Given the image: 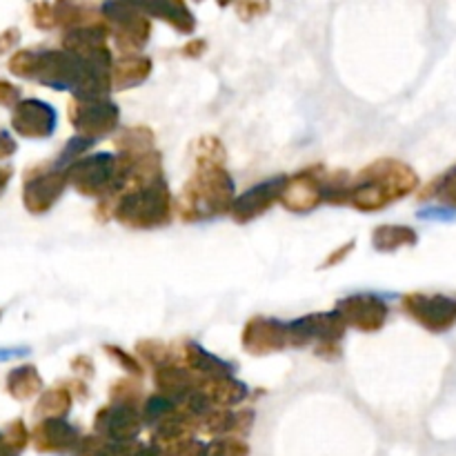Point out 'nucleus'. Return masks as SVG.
Masks as SVG:
<instances>
[{
    "label": "nucleus",
    "mask_w": 456,
    "mask_h": 456,
    "mask_svg": "<svg viewBox=\"0 0 456 456\" xmlns=\"http://www.w3.org/2000/svg\"><path fill=\"white\" fill-rule=\"evenodd\" d=\"M9 71L18 78L36 80L58 92H71L76 98L105 96L111 83L110 65L85 61L69 49H53V52L22 49L12 56Z\"/></svg>",
    "instance_id": "nucleus-1"
},
{
    "label": "nucleus",
    "mask_w": 456,
    "mask_h": 456,
    "mask_svg": "<svg viewBox=\"0 0 456 456\" xmlns=\"http://www.w3.org/2000/svg\"><path fill=\"white\" fill-rule=\"evenodd\" d=\"M232 196H234V181L230 178V174L208 160L200 165L194 181L185 187V196H183L185 208L183 209H190V218L216 216L232 208Z\"/></svg>",
    "instance_id": "nucleus-2"
},
{
    "label": "nucleus",
    "mask_w": 456,
    "mask_h": 456,
    "mask_svg": "<svg viewBox=\"0 0 456 456\" xmlns=\"http://www.w3.org/2000/svg\"><path fill=\"white\" fill-rule=\"evenodd\" d=\"M172 216L169 190L160 178L141 185L120 199L116 218L129 227H159Z\"/></svg>",
    "instance_id": "nucleus-3"
},
{
    "label": "nucleus",
    "mask_w": 456,
    "mask_h": 456,
    "mask_svg": "<svg viewBox=\"0 0 456 456\" xmlns=\"http://www.w3.org/2000/svg\"><path fill=\"white\" fill-rule=\"evenodd\" d=\"M65 174L67 183L85 196L105 194L107 190H116L125 181V167H116L114 154H94L74 160Z\"/></svg>",
    "instance_id": "nucleus-4"
},
{
    "label": "nucleus",
    "mask_w": 456,
    "mask_h": 456,
    "mask_svg": "<svg viewBox=\"0 0 456 456\" xmlns=\"http://www.w3.org/2000/svg\"><path fill=\"white\" fill-rule=\"evenodd\" d=\"M403 307L419 325L432 334H444L456 325V297L448 294H408Z\"/></svg>",
    "instance_id": "nucleus-5"
},
{
    "label": "nucleus",
    "mask_w": 456,
    "mask_h": 456,
    "mask_svg": "<svg viewBox=\"0 0 456 456\" xmlns=\"http://www.w3.org/2000/svg\"><path fill=\"white\" fill-rule=\"evenodd\" d=\"M71 125L83 136L101 138L118 125V107L107 96L76 98L71 105Z\"/></svg>",
    "instance_id": "nucleus-6"
},
{
    "label": "nucleus",
    "mask_w": 456,
    "mask_h": 456,
    "mask_svg": "<svg viewBox=\"0 0 456 456\" xmlns=\"http://www.w3.org/2000/svg\"><path fill=\"white\" fill-rule=\"evenodd\" d=\"M102 13L110 20V27L116 31V40L125 47H142L150 38V22L141 12L125 0H107L102 4Z\"/></svg>",
    "instance_id": "nucleus-7"
},
{
    "label": "nucleus",
    "mask_w": 456,
    "mask_h": 456,
    "mask_svg": "<svg viewBox=\"0 0 456 456\" xmlns=\"http://www.w3.org/2000/svg\"><path fill=\"white\" fill-rule=\"evenodd\" d=\"M58 114L49 102L25 98L13 105L12 127L25 138H49L56 132Z\"/></svg>",
    "instance_id": "nucleus-8"
},
{
    "label": "nucleus",
    "mask_w": 456,
    "mask_h": 456,
    "mask_svg": "<svg viewBox=\"0 0 456 456\" xmlns=\"http://www.w3.org/2000/svg\"><path fill=\"white\" fill-rule=\"evenodd\" d=\"M337 310L346 319L347 325L361 330V332H377L386 325L387 305L383 298L374 294H356L337 303Z\"/></svg>",
    "instance_id": "nucleus-9"
},
{
    "label": "nucleus",
    "mask_w": 456,
    "mask_h": 456,
    "mask_svg": "<svg viewBox=\"0 0 456 456\" xmlns=\"http://www.w3.org/2000/svg\"><path fill=\"white\" fill-rule=\"evenodd\" d=\"M96 430L110 441L127 444L141 435V414L132 403L120 401V403L101 410V414L96 417Z\"/></svg>",
    "instance_id": "nucleus-10"
},
{
    "label": "nucleus",
    "mask_w": 456,
    "mask_h": 456,
    "mask_svg": "<svg viewBox=\"0 0 456 456\" xmlns=\"http://www.w3.org/2000/svg\"><path fill=\"white\" fill-rule=\"evenodd\" d=\"M285 183H288L285 176H274L270 178V181L254 185L252 190H248L243 196H239V199L232 203V218L239 223H248L252 221V218L261 216L274 200L281 199V194H283L285 190Z\"/></svg>",
    "instance_id": "nucleus-11"
},
{
    "label": "nucleus",
    "mask_w": 456,
    "mask_h": 456,
    "mask_svg": "<svg viewBox=\"0 0 456 456\" xmlns=\"http://www.w3.org/2000/svg\"><path fill=\"white\" fill-rule=\"evenodd\" d=\"M67 183V174L61 169H49L47 174H40V176L29 178L25 183V190H22V203L29 209L31 214H45L47 209H52L56 205V200L61 199Z\"/></svg>",
    "instance_id": "nucleus-12"
},
{
    "label": "nucleus",
    "mask_w": 456,
    "mask_h": 456,
    "mask_svg": "<svg viewBox=\"0 0 456 456\" xmlns=\"http://www.w3.org/2000/svg\"><path fill=\"white\" fill-rule=\"evenodd\" d=\"M243 346L252 354H265V352L283 350L289 346V330L288 323L276 319H254L245 328Z\"/></svg>",
    "instance_id": "nucleus-13"
},
{
    "label": "nucleus",
    "mask_w": 456,
    "mask_h": 456,
    "mask_svg": "<svg viewBox=\"0 0 456 456\" xmlns=\"http://www.w3.org/2000/svg\"><path fill=\"white\" fill-rule=\"evenodd\" d=\"M31 439L38 452H65V450H76L80 444L78 430L62 417L43 419L36 426Z\"/></svg>",
    "instance_id": "nucleus-14"
},
{
    "label": "nucleus",
    "mask_w": 456,
    "mask_h": 456,
    "mask_svg": "<svg viewBox=\"0 0 456 456\" xmlns=\"http://www.w3.org/2000/svg\"><path fill=\"white\" fill-rule=\"evenodd\" d=\"M323 190L325 185H321L316 181V176L312 172H303L298 176L288 178L285 183V190L281 194V200L288 209L294 212H305V209L316 208V205L323 200Z\"/></svg>",
    "instance_id": "nucleus-15"
},
{
    "label": "nucleus",
    "mask_w": 456,
    "mask_h": 456,
    "mask_svg": "<svg viewBox=\"0 0 456 456\" xmlns=\"http://www.w3.org/2000/svg\"><path fill=\"white\" fill-rule=\"evenodd\" d=\"M125 3L136 7L138 12L150 13V16L169 22V25L176 27L183 34H190L196 27L194 16H191L183 0H125Z\"/></svg>",
    "instance_id": "nucleus-16"
},
{
    "label": "nucleus",
    "mask_w": 456,
    "mask_h": 456,
    "mask_svg": "<svg viewBox=\"0 0 456 456\" xmlns=\"http://www.w3.org/2000/svg\"><path fill=\"white\" fill-rule=\"evenodd\" d=\"M43 390V379L34 365L13 368L7 377V392L16 401H27Z\"/></svg>",
    "instance_id": "nucleus-17"
},
{
    "label": "nucleus",
    "mask_w": 456,
    "mask_h": 456,
    "mask_svg": "<svg viewBox=\"0 0 456 456\" xmlns=\"http://www.w3.org/2000/svg\"><path fill=\"white\" fill-rule=\"evenodd\" d=\"M156 386L160 387L165 396H172L174 401H178L181 396H185L187 392L194 390V381H191V374L187 370L176 368V365H160L156 370Z\"/></svg>",
    "instance_id": "nucleus-18"
},
{
    "label": "nucleus",
    "mask_w": 456,
    "mask_h": 456,
    "mask_svg": "<svg viewBox=\"0 0 456 456\" xmlns=\"http://www.w3.org/2000/svg\"><path fill=\"white\" fill-rule=\"evenodd\" d=\"M151 62L142 56H132L125 58V61L116 62L114 69H111V83L114 87H134V85L142 83V80L150 76Z\"/></svg>",
    "instance_id": "nucleus-19"
},
{
    "label": "nucleus",
    "mask_w": 456,
    "mask_h": 456,
    "mask_svg": "<svg viewBox=\"0 0 456 456\" xmlns=\"http://www.w3.org/2000/svg\"><path fill=\"white\" fill-rule=\"evenodd\" d=\"M200 390L212 399V403H218V405L240 403V401L248 396V387H245L240 381L230 379V374H227V377H212V381H209L205 387H200Z\"/></svg>",
    "instance_id": "nucleus-20"
},
{
    "label": "nucleus",
    "mask_w": 456,
    "mask_h": 456,
    "mask_svg": "<svg viewBox=\"0 0 456 456\" xmlns=\"http://www.w3.org/2000/svg\"><path fill=\"white\" fill-rule=\"evenodd\" d=\"M417 240V232L405 225H383L374 232V248L379 252H395V249L405 248V245H414Z\"/></svg>",
    "instance_id": "nucleus-21"
},
{
    "label": "nucleus",
    "mask_w": 456,
    "mask_h": 456,
    "mask_svg": "<svg viewBox=\"0 0 456 456\" xmlns=\"http://www.w3.org/2000/svg\"><path fill=\"white\" fill-rule=\"evenodd\" d=\"M89 16H92V9H89V4H85V0H56V4H53L56 22L62 27H69V29L83 27Z\"/></svg>",
    "instance_id": "nucleus-22"
},
{
    "label": "nucleus",
    "mask_w": 456,
    "mask_h": 456,
    "mask_svg": "<svg viewBox=\"0 0 456 456\" xmlns=\"http://www.w3.org/2000/svg\"><path fill=\"white\" fill-rule=\"evenodd\" d=\"M187 361H190V368L199 370L208 377H227V374H232L230 363L212 356L200 346H187Z\"/></svg>",
    "instance_id": "nucleus-23"
},
{
    "label": "nucleus",
    "mask_w": 456,
    "mask_h": 456,
    "mask_svg": "<svg viewBox=\"0 0 456 456\" xmlns=\"http://www.w3.org/2000/svg\"><path fill=\"white\" fill-rule=\"evenodd\" d=\"M71 408V396L65 387H56V390H49L40 396V401L36 403L34 414L38 419H49V417H65Z\"/></svg>",
    "instance_id": "nucleus-24"
},
{
    "label": "nucleus",
    "mask_w": 456,
    "mask_h": 456,
    "mask_svg": "<svg viewBox=\"0 0 456 456\" xmlns=\"http://www.w3.org/2000/svg\"><path fill=\"white\" fill-rule=\"evenodd\" d=\"M27 439H29V432H27L25 423H22L20 419H16V421L4 430L3 441H0V452H7V454L20 452V450L27 445Z\"/></svg>",
    "instance_id": "nucleus-25"
},
{
    "label": "nucleus",
    "mask_w": 456,
    "mask_h": 456,
    "mask_svg": "<svg viewBox=\"0 0 456 456\" xmlns=\"http://www.w3.org/2000/svg\"><path fill=\"white\" fill-rule=\"evenodd\" d=\"M430 194L444 200L450 208H456V165L444 174L436 183H432Z\"/></svg>",
    "instance_id": "nucleus-26"
},
{
    "label": "nucleus",
    "mask_w": 456,
    "mask_h": 456,
    "mask_svg": "<svg viewBox=\"0 0 456 456\" xmlns=\"http://www.w3.org/2000/svg\"><path fill=\"white\" fill-rule=\"evenodd\" d=\"M174 410H176V401H174L172 396H151L145 403V419L147 421H163V419L169 417Z\"/></svg>",
    "instance_id": "nucleus-27"
},
{
    "label": "nucleus",
    "mask_w": 456,
    "mask_h": 456,
    "mask_svg": "<svg viewBox=\"0 0 456 456\" xmlns=\"http://www.w3.org/2000/svg\"><path fill=\"white\" fill-rule=\"evenodd\" d=\"M94 142H96V138L83 136V134H78V136H74V138H71L69 142H67V145H65V150L61 151V159H58L56 167H58V169H61V167H65L67 163H71V160H76V159H78L80 154H85V151H87L89 147L94 145Z\"/></svg>",
    "instance_id": "nucleus-28"
},
{
    "label": "nucleus",
    "mask_w": 456,
    "mask_h": 456,
    "mask_svg": "<svg viewBox=\"0 0 456 456\" xmlns=\"http://www.w3.org/2000/svg\"><path fill=\"white\" fill-rule=\"evenodd\" d=\"M421 221H441V223H452L456 221V208L450 205H436V208H423L417 214Z\"/></svg>",
    "instance_id": "nucleus-29"
},
{
    "label": "nucleus",
    "mask_w": 456,
    "mask_h": 456,
    "mask_svg": "<svg viewBox=\"0 0 456 456\" xmlns=\"http://www.w3.org/2000/svg\"><path fill=\"white\" fill-rule=\"evenodd\" d=\"M18 101H20V89L7 80H0V105L13 107Z\"/></svg>",
    "instance_id": "nucleus-30"
},
{
    "label": "nucleus",
    "mask_w": 456,
    "mask_h": 456,
    "mask_svg": "<svg viewBox=\"0 0 456 456\" xmlns=\"http://www.w3.org/2000/svg\"><path fill=\"white\" fill-rule=\"evenodd\" d=\"M34 20L36 25L43 27V29H47V27H52L53 22H56V18H53V9L49 7V4H36V12H34Z\"/></svg>",
    "instance_id": "nucleus-31"
},
{
    "label": "nucleus",
    "mask_w": 456,
    "mask_h": 456,
    "mask_svg": "<svg viewBox=\"0 0 456 456\" xmlns=\"http://www.w3.org/2000/svg\"><path fill=\"white\" fill-rule=\"evenodd\" d=\"M16 150H18L16 138H13L7 129H0V160L13 156L16 154Z\"/></svg>",
    "instance_id": "nucleus-32"
},
{
    "label": "nucleus",
    "mask_w": 456,
    "mask_h": 456,
    "mask_svg": "<svg viewBox=\"0 0 456 456\" xmlns=\"http://www.w3.org/2000/svg\"><path fill=\"white\" fill-rule=\"evenodd\" d=\"M18 40H20V31L18 29H7L0 34V53L9 52V49H13L18 45Z\"/></svg>",
    "instance_id": "nucleus-33"
},
{
    "label": "nucleus",
    "mask_w": 456,
    "mask_h": 456,
    "mask_svg": "<svg viewBox=\"0 0 456 456\" xmlns=\"http://www.w3.org/2000/svg\"><path fill=\"white\" fill-rule=\"evenodd\" d=\"M29 354V347H0V363Z\"/></svg>",
    "instance_id": "nucleus-34"
},
{
    "label": "nucleus",
    "mask_w": 456,
    "mask_h": 456,
    "mask_svg": "<svg viewBox=\"0 0 456 456\" xmlns=\"http://www.w3.org/2000/svg\"><path fill=\"white\" fill-rule=\"evenodd\" d=\"M12 176H13V169L12 167H0V196H3L4 187L9 185Z\"/></svg>",
    "instance_id": "nucleus-35"
},
{
    "label": "nucleus",
    "mask_w": 456,
    "mask_h": 456,
    "mask_svg": "<svg viewBox=\"0 0 456 456\" xmlns=\"http://www.w3.org/2000/svg\"><path fill=\"white\" fill-rule=\"evenodd\" d=\"M0 441H3V436H0Z\"/></svg>",
    "instance_id": "nucleus-36"
}]
</instances>
